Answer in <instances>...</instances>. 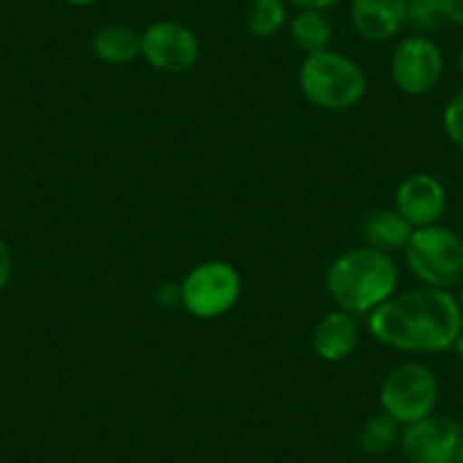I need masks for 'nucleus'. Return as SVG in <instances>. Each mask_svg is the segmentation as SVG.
<instances>
[{
	"label": "nucleus",
	"instance_id": "obj_22",
	"mask_svg": "<svg viewBox=\"0 0 463 463\" xmlns=\"http://www.w3.org/2000/svg\"><path fill=\"white\" fill-rule=\"evenodd\" d=\"M445 12V24L463 25V0H440Z\"/></svg>",
	"mask_w": 463,
	"mask_h": 463
},
{
	"label": "nucleus",
	"instance_id": "obj_23",
	"mask_svg": "<svg viewBox=\"0 0 463 463\" xmlns=\"http://www.w3.org/2000/svg\"><path fill=\"white\" fill-rule=\"evenodd\" d=\"M452 350L458 354V359H461V362H463V327H461V332H458L457 341H454Z\"/></svg>",
	"mask_w": 463,
	"mask_h": 463
},
{
	"label": "nucleus",
	"instance_id": "obj_14",
	"mask_svg": "<svg viewBox=\"0 0 463 463\" xmlns=\"http://www.w3.org/2000/svg\"><path fill=\"white\" fill-rule=\"evenodd\" d=\"M91 51L105 64H130L137 57H141V33H137L130 25H105L93 34Z\"/></svg>",
	"mask_w": 463,
	"mask_h": 463
},
{
	"label": "nucleus",
	"instance_id": "obj_25",
	"mask_svg": "<svg viewBox=\"0 0 463 463\" xmlns=\"http://www.w3.org/2000/svg\"><path fill=\"white\" fill-rule=\"evenodd\" d=\"M457 69H458V75H461V80H463V51H461V55H458V60H457Z\"/></svg>",
	"mask_w": 463,
	"mask_h": 463
},
{
	"label": "nucleus",
	"instance_id": "obj_8",
	"mask_svg": "<svg viewBox=\"0 0 463 463\" xmlns=\"http://www.w3.org/2000/svg\"><path fill=\"white\" fill-rule=\"evenodd\" d=\"M141 60L162 73H186L198 64L200 42L180 21H153L141 33Z\"/></svg>",
	"mask_w": 463,
	"mask_h": 463
},
{
	"label": "nucleus",
	"instance_id": "obj_19",
	"mask_svg": "<svg viewBox=\"0 0 463 463\" xmlns=\"http://www.w3.org/2000/svg\"><path fill=\"white\" fill-rule=\"evenodd\" d=\"M440 126H443L445 137L463 150V89L448 100L440 116Z\"/></svg>",
	"mask_w": 463,
	"mask_h": 463
},
{
	"label": "nucleus",
	"instance_id": "obj_1",
	"mask_svg": "<svg viewBox=\"0 0 463 463\" xmlns=\"http://www.w3.org/2000/svg\"><path fill=\"white\" fill-rule=\"evenodd\" d=\"M463 327V311L452 291L420 287L393 298L368 314V332L382 345L411 354L452 350Z\"/></svg>",
	"mask_w": 463,
	"mask_h": 463
},
{
	"label": "nucleus",
	"instance_id": "obj_9",
	"mask_svg": "<svg viewBox=\"0 0 463 463\" xmlns=\"http://www.w3.org/2000/svg\"><path fill=\"white\" fill-rule=\"evenodd\" d=\"M398 445L407 463H463V427L436 413L404 427Z\"/></svg>",
	"mask_w": 463,
	"mask_h": 463
},
{
	"label": "nucleus",
	"instance_id": "obj_17",
	"mask_svg": "<svg viewBox=\"0 0 463 463\" xmlns=\"http://www.w3.org/2000/svg\"><path fill=\"white\" fill-rule=\"evenodd\" d=\"M400 422H395L389 413H375V416L368 418L366 422L359 430V448L366 454H386L389 449H393L400 443Z\"/></svg>",
	"mask_w": 463,
	"mask_h": 463
},
{
	"label": "nucleus",
	"instance_id": "obj_6",
	"mask_svg": "<svg viewBox=\"0 0 463 463\" xmlns=\"http://www.w3.org/2000/svg\"><path fill=\"white\" fill-rule=\"evenodd\" d=\"M241 296V275L221 260L203 261L186 273L180 284V302L194 318L225 316Z\"/></svg>",
	"mask_w": 463,
	"mask_h": 463
},
{
	"label": "nucleus",
	"instance_id": "obj_26",
	"mask_svg": "<svg viewBox=\"0 0 463 463\" xmlns=\"http://www.w3.org/2000/svg\"><path fill=\"white\" fill-rule=\"evenodd\" d=\"M457 300H458V307H461V311H463V282L458 284V296H457Z\"/></svg>",
	"mask_w": 463,
	"mask_h": 463
},
{
	"label": "nucleus",
	"instance_id": "obj_11",
	"mask_svg": "<svg viewBox=\"0 0 463 463\" xmlns=\"http://www.w3.org/2000/svg\"><path fill=\"white\" fill-rule=\"evenodd\" d=\"M409 0H350V24L366 42H389L407 28Z\"/></svg>",
	"mask_w": 463,
	"mask_h": 463
},
{
	"label": "nucleus",
	"instance_id": "obj_4",
	"mask_svg": "<svg viewBox=\"0 0 463 463\" xmlns=\"http://www.w3.org/2000/svg\"><path fill=\"white\" fill-rule=\"evenodd\" d=\"M402 252L407 269L422 287L449 291L463 282V239L440 222L413 230Z\"/></svg>",
	"mask_w": 463,
	"mask_h": 463
},
{
	"label": "nucleus",
	"instance_id": "obj_16",
	"mask_svg": "<svg viewBox=\"0 0 463 463\" xmlns=\"http://www.w3.org/2000/svg\"><path fill=\"white\" fill-rule=\"evenodd\" d=\"M288 24L287 0H250L246 7V30L257 39H270Z\"/></svg>",
	"mask_w": 463,
	"mask_h": 463
},
{
	"label": "nucleus",
	"instance_id": "obj_21",
	"mask_svg": "<svg viewBox=\"0 0 463 463\" xmlns=\"http://www.w3.org/2000/svg\"><path fill=\"white\" fill-rule=\"evenodd\" d=\"M288 5L296 10H316V12H327L341 5L343 0H287Z\"/></svg>",
	"mask_w": 463,
	"mask_h": 463
},
{
	"label": "nucleus",
	"instance_id": "obj_18",
	"mask_svg": "<svg viewBox=\"0 0 463 463\" xmlns=\"http://www.w3.org/2000/svg\"><path fill=\"white\" fill-rule=\"evenodd\" d=\"M445 12L440 0H409L407 5V28L416 34L436 33L445 28Z\"/></svg>",
	"mask_w": 463,
	"mask_h": 463
},
{
	"label": "nucleus",
	"instance_id": "obj_12",
	"mask_svg": "<svg viewBox=\"0 0 463 463\" xmlns=\"http://www.w3.org/2000/svg\"><path fill=\"white\" fill-rule=\"evenodd\" d=\"M314 353L327 364H336L354 353L359 343L357 316L350 311L334 309L318 320L314 329Z\"/></svg>",
	"mask_w": 463,
	"mask_h": 463
},
{
	"label": "nucleus",
	"instance_id": "obj_20",
	"mask_svg": "<svg viewBox=\"0 0 463 463\" xmlns=\"http://www.w3.org/2000/svg\"><path fill=\"white\" fill-rule=\"evenodd\" d=\"M12 266H14V261H12L10 246L5 243V239H0V291L7 287V282H10Z\"/></svg>",
	"mask_w": 463,
	"mask_h": 463
},
{
	"label": "nucleus",
	"instance_id": "obj_15",
	"mask_svg": "<svg viewBox=\"0 0 463 463\" xmlns=\"http://www.w3.org/2000/svg\"><path fill=\"white\" fill-rule=\"evenodd\" d=\"M288 34L298 51L307 55L327 51L332 43L334 30L325 12L316 10H298L293 19H288Z\"/></svg>",
	"mask_w": 463,
	"mask_h": 463
},
{
	"label": "nucleus",
	"instance_id": "obj_3",
	"mask_svg": "<svg viewBox=\"0 0 463 463\" xmlns=\"http://www.w3.org/2000/svg\"><path fill=\"white\" fill-rule=\"evenodd\" d=\"M298 84L311 105L327 111H345L359 105L368 87L362 66L353 57L329 48L302 60Z\"/></svg>",
	"mask_w": 463,
	"mask_h": 463
},
{
	"label": "nucleus",
	"instance_id": "obj_24",
	"mask_svg": "<svg viewBox=\"0 0 463 463\" xmlns=\"http://www.w3.org/2000/svg\"><path fill=\"white\" fill-rule=\"evenodd\" d=\"M64 3H69V5L73 7H89L93 5V3H98V0H64Z\"/></svg>",
	"mask_w": 463,
	"mask_h": 463
},
{
	"label": "nucleus",
	"instance_id": "obj_13",
	"mask_svg": "<svg viewBox=\"0 0 463 463\" xmlns=\"http://www.w3.org/2000/svg\"><path fill=\"white\" fill-rule=\"evenodd\" d=\"M411 232L413 227L395 209L371 212L362 222L364 243L375 250L389 252V255L395 250H404L411 239Z\"/></svg>",
	"mask_w": 463,
	"mask_h": 463
},
{
	"label": "nucleus",
	"instance_id": "obj_7",
	"mask_svg": "<svg viewBox=\"0 0 463 463\" xmlns=\"http://www.w3.org/2000/svg\"><path fill=\"white\" fill-rule=\"evenodd\" d=\"M443 52L427 34H409L400 39L391 55V78L407 96H427L443 78Z\"/></svg>",
	"mask_w": 463,
	"mask_h": 463
},
{
	"label": "nucleus",
	"instance_id": "obj_2",
	"mask_svg": "<svg viewBox=\"0 0 463 463\" xmlns=\"http://www.w3.org/2000/svg\"><path fill=\"white\" fill-rule=\"evenodd\" d=\"M398 266L389 252L375 248H353L329 264L325 284L334 305L350 314H371L398 288Z\"/></svg>",
	"mask_w": 463,
	"mask_h": 463
},
{
	"label": "nucleus",
	"instance_id": "obj_5",
	"mask_svg": "<svg viewBox=\"0 0 463 463\" xmlns=\"http://www.w3.org/2000/svg\"><path fill=\"white\" fill-rule=\"evenodd\" d=\"M440 386L434 371L425 364L407 362L384 377L380 389L382 411L400 425H411L431 416L439 404Z\"/></svg>",
	"mask_w": 463,
	"mask_h": 463
},
{
	"label": "nucleus",
	"instance_id": "obj_10",
	"mask_svg": "<svg viewBox=\"0 0 463 463\" xmlns=\"http://www.w3.org/2000/svg\"><path fill=\"white\" fill-rule=\"evenodd\" d=\"M448 209V194L439 177L411 173L395 189V212L413 227L436 225Z\"/></svg>",
	"mask_w": 463,
	"mask_h": 463
}]
</instances>
